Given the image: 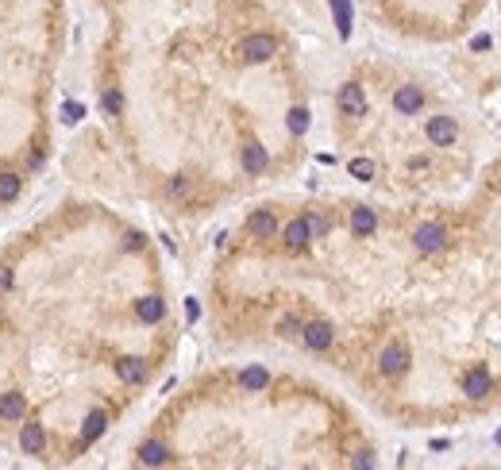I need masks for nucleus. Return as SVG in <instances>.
Returning a JSON list of instances; mask_svg holds the SVG:
<instances>
[{
	"mask_svg": "<svg viewBox=\"0 0 501 470\" xmlns=\"http://www.w3.org/2000/svg\"><path fill=\"white\" fill-rule=\"evenodd\" d=\"M413 247H417L420 255H440V251L447 247V228L436 224V220L420 224V228L413 231Z\"/></svg>",
	"mask_w": 501,
	"mask_h": 470,
	"instance_id": "f257e3e1",
	"label": "nucleus"
},
{
	"mask_svg": "<svg viewBox=\"0 0 501 470\" xmlns=\"http://www.w3.org/2000/svg\"><path fill=\"white\" fill-rule=\"evenodd\" d=\"M409 347L401 343V339H393V343H385V351L378 355V370L385 374V378H401V374L409 370Z\"/></svg>",
	"mask_w": 501,
	"mask_h": 470,
	"instance_id": "f03ea898",
	"label": "nucleus"
},
{
	"mask_svg": "<svg viewBox=\"0 0 501 470\" xmlns=\"http://www.w3.org/2000/svg\"><path fill=\"white\" fill-rule=\"evenodd\" d=\"M278 54V39L274 35H247V39L239 42V58L243 62H267V58H274Z\"/></svg>",
	"mask_w": 501,
	"mask_h": 470,
	"instance_id": "7ed1b4c3",
	"label": "nucleus"
},
{
	"mask_svg": "<svg viewBox=\"0 0 501 470\" xmlns=\"http://www.w3.org/2000/svg\"><path fill=\"white\" fill-rule=\"evenodd\" d=\"M463 393L470 397V401H486V397L493 393V374H490V366H470L467 374H463Z\"/></svg>",
	"mask_w": 501,
	"mask_h": 470,
	"instance_id": "20e7f679",
	"label": "nucleus"
},
{
	"mask_svg": "<svg viewBox=\"0 0 501 470\" xmlns=\"http://www.w3.org/2000/svg\"><path fill=\"white\" fill-rule=\"evenodd\" d=\"M424 135H428L432 147H451V143L459 139V124H455L451 116H432V120L424 124Z\"/></svg>",
	"mask_w": 501,
	"mask_h": 470,
	"instance_id": "39448f33",
	"label": "nucleus"
},
{
	"mask_svg": "<svg viewBox=\"0 0 501 470\" xmlns=\"http://www.w3.org/2000/svg\"><path fill=\"white\" fill-rule=\"evenodd\" d=\"M301 343L309 351H328L335 343V331L328 320H312V324H301Z\"/></svg>",
	"mask_w": 501,
	"mask_h": 470,
	"instance_id": "423d86ee",
	"label": "nucleus"
},
{
	"mask_svg": "<svg viewBox=\"0 0 501 470\" xmlns=\"http://www.w3.org/2000/svg\"><path fill=\"white\" fill-rule=\"evenodd\" d=\"M335 104H340L343 116H367V93H363L359 81H347L335 97Z\"/></svg>",
	"mask_w": 501,
	"mask_h": 470,
	"instance_id": "0eeeda50",
	"label": "nucleus"
},
{
	"mask_svg": "<svg viewBox=\"0 0 501 470\" xmlns=\"http://www.w3.org/2000/svg\"><path fill=\"white\" fill-rule=\"evenodd\" d=\"M247 231L255 235V240H274L278 235V216L270 212V208H255V212L247 216Z\"/></svg>",
	"mask_w": 501,
	"mask_h": 470,
	"instance_id": "6e6552de",
	"label": "nucleus"
},
{
	"mask_svg": "<svg viewBox=\"0 0 501 470\" xmlns=\"http://www.w3.org/2000/svg\"><path fill=\"white\" fill-rule=\"evenodd\" d=\"M19 451L24 455H42L47 451V428H42L39 421H27L24 428H19Z\"/></svg>",
	"mask_w": 501,
	"mask_h": 470,
	"instance_id": "1a4fd4ad",
	"label": "nucleus"
},
{
	"mask_svg": "<svg viewBox=\"0 0 501 470\" xmlns=\"http://www.w3.org/2000/svg\"><path fill=\"white\" fill-rule=\"evenodd\" d=\"M282 243L289 251H305L312 243V235H309V220H305V216H297V220H289L282 228Z\"/></svg>",
	"mask_w": 501,
	"mask_h": 470,
	"instance_id": "9d476101",
	"label": "nucleus"
},
{
	"mask_svg": "<svg viewBox=\"0 0 501 470\" xmlns=\"http://www.w3.org/2000/svg\"><path fill=\"white\" fill-rule=\"evenodd\" d=\"M393 108H397L401 116H417L420 108H424V93H420L417 85H397V93H393Z\"/></svg>",
	"mask_w": 501,
	"mask_h": 470,
	"instance_id": "9b49d317",
	"label": "nucleus"
},
{
	"mask_svg": "<svg viewBox=\"0 0 501 470\" xmlns=\"http://www.w3.org/2000/svg\"><path fill=\"white\" fill-rule=\"evenodd\" d=\"M24 413H27V397L19 393V389H8V393H0V421H4V424L24 421Z\"/></svg>",
	"mask_w": 501,
	"mask_h": 470,
	"instance_id": "f8f14e48",
	"label": "nucleus"
},
{
	"mask_svg": "<svg viewBox=\"0 0 501 470\" xmlns=\"http://www.w3.org/2000/svg\"><path fill=\"white\" fill-rule=\"evenodd\" d=\"M374 231H378V212L374 208H367V205L351 208V235H355V240H367V235H374Z\"/></svg>",
	"mask_w": 501,
	"mask_h": 470,
	"instance_id": "ddd939ff",
	"label": "nucleus"
},
{
	"mask_svg": "<svg viewBox=\"0 0 501 470\" xmlns=\"http://www.w3.org/2000/svg\"><path fill=\"white\" fill-rule=\"evenodd\" d=\"M116 378L124 382V386H139L143 378H147V359H139V355H124L116 363Z\"/></svg>",
	"mask_w": 501,
	"mask_h": 470,
	"instance_id": "4468645a",
	"label": "nucleus"
},
{
	"mask_svg": "<svg viewBox=\"0 0 501 470\" xmlns=\"http://www.w3.org/2000/svg\"><path fill=\"white\" fill-rule=\"evenodd\" d=\"M135 316H139V324H159L162 316H166V301L154 297V293H150V297H139L135 301Z\"/></svg>",
	"mask_w": 501,
	"mask_h": 470,
	"instance_id": "2eb2a0df",
	"label": "nucleus"
},
{
	"mask_svg": "<svg viewBox=\"0 0 501 470\" xmlns=\"http://www.w3.org/2000/svg\"><path fill=\"white\" fill-rule=\"evenodd\" d=\"M139 462L143 467H166L170 447L162 444V439H147V444H139Z\"/></svg>",
	"mask_w": 501,
	"mask_h": 470,
	"instance_id": "dca6fc26",
	"label": "nucleus"
},
{
	"mask_svg": "<svg viewBox=\"0 0 501 470\" xmlns=\"http://www.w3.org/2000/svg\"><path fill=\"white\" fill-rule=\"evenodd\" d=\"M267 162H270V155H267V147L262 143H243V170L247 173H262L267 170Z\"/></svg>",
	"mask_w": 501,
	"mask_h": 470,
	"instance_id": "f3484780",
	"label": "nucleus"
},
{
	"mask_svg": "<svg viewBox=\"0 0 501 470\" xmlns=\"http://www.w3.org/2000/svg\"><path fill=\"white\" fill-rule=\"evenodd\" d=\"M104 428H109V413H104V409H93V413L85 416V424H81V444L100 439V436H104Z\"/></svg>",
	"mask_w": 501,
	"mask_h": 470,
	"instance_id": "a211bd4d",
	"label": "nucleus"
},
{
	"mask_svg": "<svg viewBox=\"0 0 501 470\" xmlns=\"http://www.w3.org/2000/svg\"><path fill=\"white\" fill-rule=\"evenodd\" d=\"M239 386L247 389V393H262V389L270 386V370L267 366H247V370L239 374Z\"/></svg>",
	"mask_w": 501,
	"mask_h": 470,
	"instance_id": "6ab92c4d",
	"label": "nucleus"
},
{
	"mask_svg": "<svg viewBox=\"0 0 501 470\" xmlns=\"http://www.w3.org/2000/svg\"><path fill=\"white\" fill-rule=\"evenodd\" d=\"M328 4H332V16H335L340 35L347 39V35H351V0H328Z\"/></svg>",
	"mask_w": 501,
	"mask_h": 470,
	"instance_id": "aec40b11",
	"label": "nucleus"
},
{
	"mask_svg": "<svg viewBox=\"0 0 501 470\" xmlns=\"http://www.w3.org/2000/svg\"><path fill=\"white\" fill-rule=\"evenodd\" d=\"M285 127H289V135H305V132H309V108H305V104L289 108V116H285Z\"/></svg>",
	"mask_w": 501,
	"mask_h": 470,
	"instance_id": "412c9836",
	"label": "nucleus"
},
{
	"mask_svg": "<svg viewBox=\"0 0 501 470\" xmlns=\"http://www.w3.org/2000/svg\"><path fill=\"white\" fill-rule=\"evenodd\" d=\"M19 189H24V185H19V178H16L12 170L0 173V201H16V197H19Z\"/></svg>",
	"mask_w": 501,
	"mask_h": 470,
	"instance_id": "4be33fe9",
	"label": "nucleus"
},
{
	"mask_svg": "<svg viewBox=\"0 0 501 470\" xmlns=\"http://www.w3.org/2000/svg\"><path fill=\"white\" fill-rule=\"evenodd\" d=\"M100 108H104L109 116H120V112H124V93H120V89H104V97H100Z\"/></svg>",
	"mask_w": 501,
	"mask_h": 470,
	"instance_id": "5701e85b",
	"label": "nucleus"
},
{
	"mask_svg": "<svg viewBox=\"0 0 501 470\" xmlns=\"http://www.w3.org/2000/svg\"><path fill=\"white\" fill-rule=\"evenodd\" d=\"M347 170H351V178H359V182H370V178H374V162H370V158H351Z\"/></svg>",
	"mask_w": 501,
	"mask_h": 470,
	"instance_id": "b1692460",
	"label": "nucleus"
},
{
	"mask_svg": "<svg viewBox=\"0 0 501 470\" xmlns=\"http://www.w3.org/2000/svg\"><path fill=\"white\" fill-rule=\"evenodd\" d=\"M305 220H309V235H312V240H324V235H328V220H324V216L309 212Z\"/></svg>",
	"mask_w": 501,
	"mask_h": 470,
	"instance_id": "393cba45",
	"label": "nucleus"
},
{
	"mask_svg": "<svg viewBox=\"0 0 501 470\" xmlns=\"http://www.w3.org/2000/svg\"><path fill=\"white\" fill-rule=\"evenodd\" d=\"M189 189H193V185H189V178H185V173H177L174 182H170V197H174V201L189 197Z\"/></svg>",
	"mask_w": 501,
	"mask_h": 470,
	"instance_id": "a878e982",
	"label": "nucleus"
},
{
	"mask_svg": "<svg viewBox=\"0 0 501 470\" xmlns=\"http://www.w3.org/2000/svg\"><path fill=\"white\" fill-rule=\"evenodd\" d=\"M81 116H85L81 104H74V100H66V104H62V120H66V124H77Z\"/></svg>",
	"mask_w": 501,
	"mask_h": 470,
	"instance_id": "bb28decb",
	"label": "nucleus"
},
{
	"mask_svg": "<svg viewBox=\"0 0 501 470\" xmlns=\"http://www.w3.org/2000/svg\"><path fill=\"white\" fill-rule=\"evenodd\" d=\"M278 331H282V336H285V339H293V336H297V339H301V320H293V316H285V320H282V324H278Z\"/></svg>",
	"mask_w": 501,
	"mask_h": 470,
	"instance_id": "cd10ccee",
	"label": "nucleus"
},
{
	"mask_svg": "<svg viewBox=\"0 0 501 470\" xmlns=\"http://www.w3.org/2000/svg\"><path fill=\"white\" fill-rule=\"evenodd\" d=\"M351 467H374V451H355L351 455Z\"/></svg>",
	"mask_w": 501,
	"mask_h": 470,
	"instance_id": "c85d7f7f",
	"label": "nucleus"
},
{
	"mask_svg": "<svg viewBox=\"0 0 501 470\" xmlns=\"http://www.w3.org/2000/svg\"><path fill=\"white\" fill-rule=\"evenodd\" d=\"M124 247H127V251H139V247H143V235H139V231H127Z\"/></svg>",
	"mask_w": 501,
	"mask_h": 470,
	"instance_id": "c756f323",
	"label": "nucleus"
},
{
	"mask_svg": "<svg viewBox=\"0 0 501 470\" xmlns=\"http://www.w3.org/2000/svg\"><path fill=\"white\" fill-rule=\"evenodd\" d=\"M12 289V270L8 266H0V293H8Z\"/></svg>",
	"mask_w": 501,
	"mask_h": 470,
	"instance_id": "7c9ffc66",
	"label": "nucleus"
},
{
	"mask_svg": "<svg viewBox=\"0 0 501 470\" xmlns=\"http://www.w3.org/2000/svg\"><path fill=\"white\" fill-rule=\"evenodd\" d=\"M470 47H475V50H486V47H490V35H475V39H470Z\"/></svg>",
	"mask_w": 501,
	"mask_h": 470,
	"instance_id": "2f4dec72",
	"label": "nucleus"
},
{
	"mask_svg": "<svg viewBox=\"0 0 501 470\" xmlns=\"http://www.w3.org/2000/svg\"><path fill=\"white\" fill-rule=\"evenodd\" d=\"M185 316H189V320H197V316H200V308H197V301H185Z\"/></svg>",
	"mask_w": 501,
	"mask_h": 470,
	"instance_id": "473e14b6",
	"label": "nucleus"
},
{
	"mask_svg": "<svg viewBox=\"0 0 501 470\" xmlns=\"http://www.w3.org/2000/svg\"><path fill=\"white\" fill-rule=\"evenodd\" d=\"M498 444H501V432H498Z\"/></svg>",
	"mask_w": 501,
	"mask_h": 470,
	"instance_id": "72a5a7b5",
	"label": "nucleus"
}]
</instances>
